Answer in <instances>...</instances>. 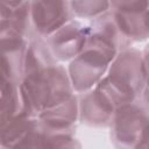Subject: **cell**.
Segmentation results:
<instances>
[{
  "instance_id": "52a82bcc",
  "label": "cell",
  "mask_w": 149,
  "mask_h": 149,
  "mask_svg": "<svg viewBox=\"0 0 149 149\" xmlns=\"http://www.w3.org/2000/svg\"><path fill=\"white\" fill-rule=\"evenodd\" d=\"M88 36V24L72 20L45 38L52 55L57 61H72L84 49Z\"/></svg>"
},
{
  "instance_id": "2e32d148",
  "label": "cell",
  "mask_w": 149,
  "mask_h": 149,
  "mask_svg": "<svg viewBox=\"0 0 149 149\" xmlns=\"http://www.w3.org/2000/svg\"><path fill=\"white\" fill-rule=\"evenodd\" d=\"M41 128V127H40ZM42 149H81L80 142L71 134L42 132Z\"/></svg>"
},
{
  "instance_id": "d6986e66",
  "label": "cell",
  "mask_w": 149,
  "mask_h": 149,
  "mask_svg": "<svg viewBox=\"0 0 149 149\" xmlns=\"http://www.w3.org/2000/svg\"><path fill=\"white\" fill-rule=\"evenodd\" d=\"M141 99H142L143 102L149 107V84H146L144 90H143V92H142V97H141Z\"/></svg>"
},
{
  "instance_id": "6da1fadb",
  "label": "cell",
  "mask_w": 149,
  "mask_h": 149,
  "mask_svg": "<svg viewBox=\"0 0 149 149\" xmlns=\"http://www.w3.org/2000/svg\"><path fill=\"white\" fill-rule=\"evenodd\" d=\"M146 86V70L142 51L128 48L118 54L107 74L95 86L118 109L142 97Z\"/></svg>"
},
{
  "instance_id": "7a4b0ae2",
  "label": "cell",
  "mask_w": 149,
  "mask_h": 149,
  "mask_svg": "<svg viewBox=\"0 0 149 149\" xmlns=\"http://www.w3.org/2000/svg\"><path fill=\"white\" fill-rule=\"evenodd\" d=\"M21 90L36 116L42 111L58 105L74 94L68 69L58 63L24 76Z\"/></svg>"
},
{
  "instance_id": "277c9868",
  "label": "cell",
  "mask_w": 149,
  "mask_h": 149,
  "mask_svg": "<svg viewBox=\"0 0 149 149\" xmlns=\"http://www.w3.org/2000/svg\"><path fill=\"white\" fill-rule=\"evenodd\" d=\"M109 129L115 149H139L149 137V107L142 99L119 107Z\"/></svg>"
},
{
  "instance_id": "8fae6325",
  "label": "cell",
  "mask_w": 149,
  "mask_h": 149,
  "mask_svg": "<svg viewBox=\"0 0 149 149\" xmlns=\"http://www.w3.org/2000/svg\"><path fill=\"white\" fill-rule=\"evenodd\" d=\"M0 36L20 35L30 37L31 1H2L0 3Z\"/></svg>"
},
{
  "instance_id": "5bb4252c",
  "label": "cell",
  "mask_w": 149,
  "mask_h": 149,
  "mask_svg": "<svg viewBox=\"0 0 149 149\" xmlns=\"http://www.w3.org/2000/svg\"><path fill=\"white\" fill-rule=\"evenodd\" d=\"M37 119L16 116L1 125V149H13L37 123Z\"/></svg>"
},
{
  "instance_id": "3957f363",
  "label": "cell",
  "mask_w": 149,
  "mask_h": 149,
  "mask_svg": "<svg viewBox=\"0 0 149 149\" xmlns=\"http://www.w3.org/2000/svg\"><path fill=\"white\" fill-rule=\"evenodd\" d=\"M118 54L108 45L87 37L85 49L70 61L68 66L74 93L81 94L94 88L107 74L109 65Z\"/></svg>"
},
{
  "instance_id": "9a60e30c",
  "label": "cell",
  "mask_w": 149,
  "mask_h": 149,
  "mask_svg": "<svg viewBox=\"0 0 149 149\" xmlns=\"http://www.w3.org/2000/svg\"><path fill=\"white\" fill-rule=\"evenodd\" d=\"M74 17L94 20L111 9V1L105 0H76L70 1Z\"/></svg>"
},
{
  "instance_id": "7c38bea8",
  "label": "cell",
  "mask_w": 149,
  "mask_h": 149,
  "mask_svg": "<svg viewBox=\"0 0 149 149\" xmlns=\"http://www.w3.org/2000/svg\"><path fill=\"white\" fill-rule=\"evenodd\" d=\"M16 116H28L37 119L23 95L21 84L14 83L12 80L1 79L0 125H3Z\"/></svg>"
},
{
  "instance_id": "ac0fdd59",
  "label": "cell",
  "mask_w": 149,
  "mask_h": 149,
  "mask_svg": "<svg viewBox=\"0 0 149 149\" xmlns=\"http://www.w3.org/2000/svg\"><path fill=\"white\" fill-rule=\"evenodd\" d=\"M142 56H143V64L146 70V84H149V43L142 50Z\"/></svg>"
},
{
  "instance_id": "ffe728a7",
  "label": "cell",
  "mask_w": 149,
  "mask_h": 149,
  "mask_svg": "<svg viewBox=\"0 0 149 149\" xmlns=\"http://www.w3.org/2000/svg\"><path fill=\"white\" fill-rule=\"evenodd\" d=\"M139 149H149V137L146 140V142H144V143H143Z\"/></svg>"
},
{
  "instance_id": "e0dca14e",
  "label": "cell",
  "mask_w": 149,
  "mask_h": 149,
  "mask_svg": "<svg viewBox=\"0 0 149 149\" xmlns=\"http://www.w3.org/2000/svg\"><path fill=\"white\" fill-rule=\"evenodd\" d=\"M13 149H42V133L38 121L36 126Z\"/></svg>"
},
{
  "instance_id": "9c48e42d",
  "label": "cell",
  "mask_w": 149,
  "mask_h": 149,
  "mask_svg": "<svg viewBox=\"0 0 149 149\" xmlns=\"http://www.w3.org/2000/svg\"><path fill=\"white\" fill-rule=\"evenodd\" d=\"M79 121L88 127H109L116 108L97 88L78 94Z\"/></svg>"
},
{
  "instance_id": "5b68a950",
  "label": "cell",
  "mask_w": 149,
  "mask_h": 149,
  "mask_svg": "<svg viewBox=\"0 0 149 149\" xmlns=\"http://www.w3.org/2000/svg\"><path fill=\"white\" fill-rule=\"evenodd\" d=\"M111 12L119 29L132 43L149 38V1H111Z\"/></svg>"
},
{
  "instance_id": "ba28073f",
  "label": "cell",
  "mask_w": 149,
  "mask_h": 149,
  "mask_svg": "<svg viewBox=\"0 0 149 149\" xmlns=\"http://www.w3.org/2000/svg\"><path fill=\"white\" fill-rule=\"evenodd\" d=\"M37 119L42 132L74 135L79 121L78 95L74 93L68 100L42 111Z\"/></svg>"
},
{
  "instance_id": "4fadbf2b",
  "label": "cell",
  "mask_w": 149,
  "mask_h": 149,
  "mask_svg": "<svg viewBox=\"0 0 149 149\" xmlns=\"http://www.w3.org/2000/svg\"><path fill=\"white\" fill-rule=\"evenodd\" d=\"M88 35L100 40L107 45L121 52L128 48H132V42L125 37L119 29L111 9L104 15L92 20L88 24Z\"/></svg>"
},
{
  "instance_id": "30bf717a",
  "label": "cell",
  "mask_w": 149,
  "mask_h": 149,
  "mask_svg": "<svg viewBox=\"0 0 149 149\" xmlns=\"http://www.w3.org/2000/svg\"><path fill=\"white\" fill-rule=\"evenodd\" d=\"M1 40V79L21 84L29 38L20 35H3Z\"/></svg>"
},
{
  "instance_id": "8992f818",
  "label": "cell",
  "mask_w": 149,
  "mask_h": 149,
  "mask_svg": "<svg viewBox=\"0 0 149 149\" xmlns=\"http://www.w3.org/2000/svg\"><path fill=\"white\" fill-rule=\"evenodd\" d=\"M74 20L70 1H31V26L35 34L48 38Z\"/></svg>"
}]
</instances>
